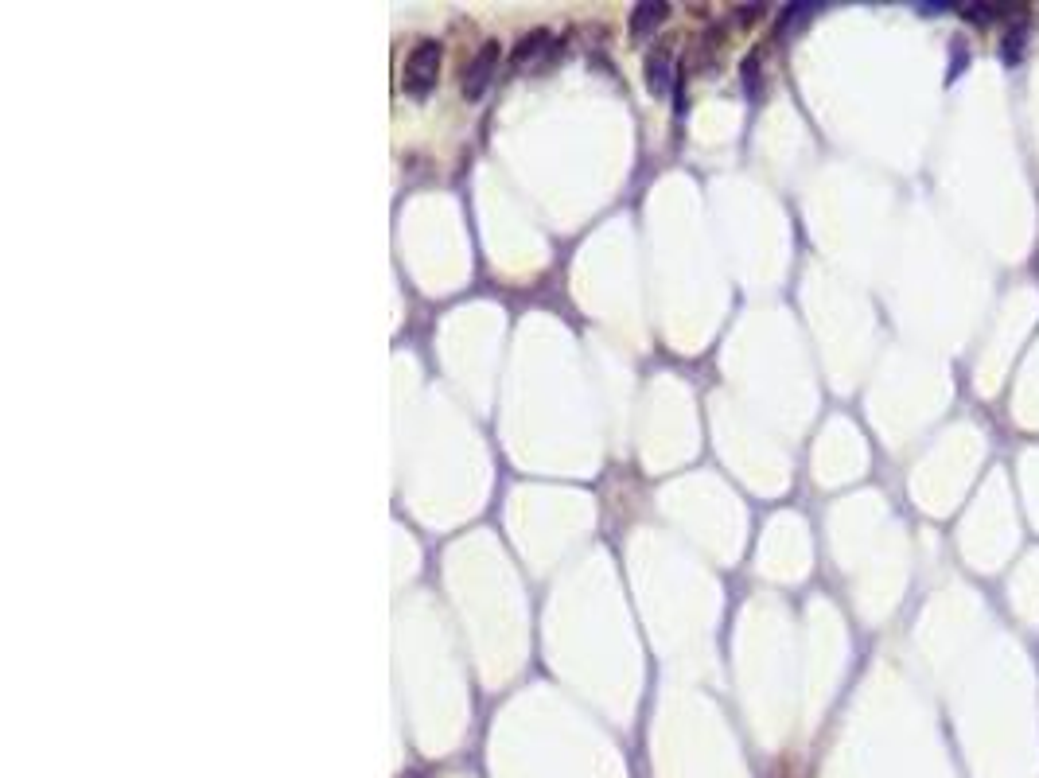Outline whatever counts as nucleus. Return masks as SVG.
Listing matches in <instances>:
<instances>
[{
  "instance_id": "2",
  "label": "nucleus",
  "mask_w": 1039,
  "mask_h": 778,
  "mask_svg": "<svg viewBox=\"0 0 1039 778\" xmlns=\"http://www.w3.org/2000/svg\"><path fill=\"white\" fill-rule=\"evenodd\" d=\"M499 43L495 39H487V43H479V51L467 59L464 67V82H460V90H464L467 102H479L487 90H491V82L499 78Z\"/></svg>"
},
{
  "instance_id": "3",
  "label": "nucleus",
  "mask_w": 1039,
  "mask_h": 778,
  "mask_svg": "<svg viewBox=\"0 0 1039 778\" xmlns=\"http://www.w3.org/2000/svg\"><path fill=\"white\" fill-rule=\"evenodd\" d=\"M557 47H561V39L553 36V32L534 28L530 36H522L518 43H514L510 67H514V71H522V67H549V63L557 59Z\"/></svg>"
},
{
  "instance_id": "6",
  "label": "nucleus",
  "mask_w": 1039,
  "mask_h": 778,
  "mask_svg": "<svg viewBox=\"0 0 1039 778\" xmlns=\"http://www.w3.org/2000/svg\"><path fill=\"white\" fill-rule=\"evenodd\" d=\"M1024 39H1028V28H1024V24H1016V28L1004 36V47H1001L1004 63H1020V55H1024Z\"/></svg>"
},
{
  "instance_id": "8",
  "label": "nucleus",
  "mask_w": 1039,
  "mask_h": 778,
  "mask_svg": "<svg viewBox=\"0 0 1039 778\" xmlns=\"http://www.w3.org/2000/svg\"><path fill=\"white\" fill-rule=\"evenodd\" d=\"M744 86H748L752 98H759V55L744 59Z\"/></svg>"
},
{
  "instance_id": "1",
  "label": "nucleus",
  "mask_w": 1039,
  "mask_h": 778,
  "mask_svg": "<svg viewBox=\"0 0 1039 778\" xmlns=\"http://www.w3.org/2000/svg\"><path fill=\"white\" fill-rule=\"evenodd\" d=\"M440 59H444V51H440L436 39H417V43L409 47L405 67H401V90H405L413 102H425L432 90H436V82H440Z\"/></svg>"
},
{
  "instance_id": "4",
  "label": "nucleus",
  "mask_w": 1039,
  "mask_h": 778,
  "mask_svg": "<svg viewBox=\"0 0 1039 778\" xmlns=\"http://www.w3.org/2000/svg\"><path fill=\"white\" fill-rule=\"evenodd\" d=\"M678 78L681 74L678 67H674V47H670V43H662V47H654V51L646 55V86H650V94L666 98Z\"/></svg>"
},
{
  "instance_id": "5",
  "label": "nucleus",
  "mask_w": 1039,
  "mask_h": 778,
  "mask_svg": "<svg viewBox=\"0 0 1039 778\" xmlns=\"http://www.w3.org/2000/svg\"><path fill=\"white\" fill-rule=\"evenodd\" d=\"M666 16H670V4H666V0H646V4H635V12H631V36L635 39L654 36V32L666 24Z\"/></svg>"
},
{
  "instance_id": "7",
  "label": "nucleus",
  "mask_w": 1039,
  "mask_h": 778,
  "mask_svg": "<svg viewBox=\"0 0 1039 778\" xmlns=\"http://www.w3.org/2000/svg\"><path fill=\"white\" fill-rule=\"evenodd\" d=\"M814 12H818L814 4H790L787 12H783V28H798V24H806Z\"/></svg>"
}]
</instances>
